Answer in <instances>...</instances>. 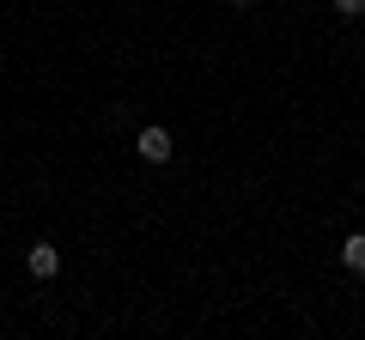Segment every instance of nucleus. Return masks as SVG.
<instances>
[{
    "label": "nucleus",
    "mask_w": 365,
    "mask_h": 340,
    "mask_svg": "<svg viewBox=\"0 0 365 340\" xmlns=\"http://www.w3.org/2000/svg\"><path fill=\"white\" fill-rule=\"evenodd\" d=\"M232 6H250V0H232Z\"/></svg>",
    "instance_id": "5"
},
{
    "label": "nucleus",
    "mask_w": 365,
    "mask_h": 340,
    "mask_svg": "<svg viewBox=\"0 0 365 340\" xmlns=\"http://www.w3.org/2000/svg\"><path fill=\"white\" fill-rule=\"evenodd\" d=\"M341 262H347L353 274H365V231H353L347 243H341Z\"/></svg>",
    "instance_id": "3"
},
{
    "label": "nucleus",
    "mask_w": 365,
    "mask_h": 340,
    "mask_svg": "<svg viewBox=\"0 0 365 340\" xmlns=\"http://www.w3.org/2000/svg\"><path fill=\"white\" fill-rule=\"evenodd\" d=\"M25 274L31 280H55V274H61V249H55V243H31L25 249Z\"/></svg>",
    "instance_id": "2"
},
{
    "label": "nucleus",
    "mask_w": 365,
    "mask_h": 340,
    "mask_svg": "<svg viewBox=\"0 0 365 340\" xmlns=\"http://www.w3.org/2000/svg\"><path fill=\"white\" fill-rule=\"evenodd\" d=\"M329 6H335L341 18H359V13H365V0H329Z\"/></svg>",
    "instance_id": "4"
},
{
    "label": "nucleus",
    "mask_w": 365,
    "mask_h": 340,
    "mask_svg": "<svg viewBox=\"0 0 365 340\" xmlns=\"http://www.w3.org/2000/svg\"><path fill=\"white\" fill-rule=\"evenodd\" d=\"M134 152H140V164H170V128H140Z\"/></svg>",
    "instance_id": "1"
}]
</instances>
